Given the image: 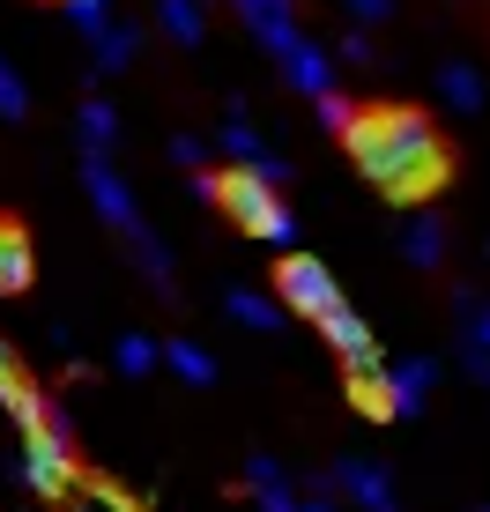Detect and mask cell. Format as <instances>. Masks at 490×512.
Masks as SVG:
<instances>
[{
  "instance_id": "obj_1",
  "label": "cell",
  "mask_w": 490,
  "mask_h": 512,
  "mask_svg": "<svg viewBox=\"0 0 490 512\" xmlns=\"http://www.w3.org/2000/svg\"><path fill=\"white\" fill-rule=\"evenodd\" d=\"M342 149L387 201H431L453 171L446 134L416 104H357V119L342 127Z\"/></svg>"
},
{
  "instance_id": "obj_2",
  "label": "cell",
  "mask_w": 490,
  "mask_h": 512,
  "mask_svg": "<svg viewBox=\"0 0 490 512\" xmlns=\"http://www.w3.org/2000/svg\"><path fill=\"white\" fill-rule=\"evenodd\" d=\"M194 193H201V201H216L223 216L238 223V231H253L260 245H275V253H290V245H297V208L283 201V186H268L253 164L194 171Z\"/></svg>"
},
{
  "instance_id": "obj_3",
  "label": "cell",
  "mask_w": 490,
  "mask_h": 512,
  "mask_svg": "<svg viewBox=\"0 0 490 512\" xmlns=\"http://www.w3.org/2000/svg\"><path fill=\"white\" fill-rule=\"evenodd\" d=\"M15 475H23L30 498H67L75 490V431H67L60 416H38L23 423V453H15Z\"/></svg>"
},
{
  "instance_id": "obj_4",
  "label": "cell",
  "mask_w": 490,
  "mask_h": 512,
  "mask_svg": "<svg viewBox=\"0 0 490 512\" xmlns=\"http://www.w3.org/2000/svg\"><path fill=\"white\" fill-rule=\"evenodd\" d=\"M357 409L364 416H424L431 409V386H439V364L431 357H394L379 372H357Z\"/></svg>"
},
{
  "instance_id": "obj_5",
  "label": "cell",
  "mask_w": 490,
  "mask_h": 512,
  "mask_svg": "<svg viewBox=\"0 0 490 512\" xmlns=\"http://www.w3.org/2000/svg\"><path fill=\"white\" fill-rule=\"evenodd\" d=\"M82 193H90V208L112 223L119 238H142L149 231L142 208H134V193H127V179L112 171V149H82Z\"/></svg>"
},
{
  "instance_id": "obj_6",
  "label": "cell",
  "mask_w": 490,
  "mask_h": 512,
  "mask_svg": "<svg viewBox=\"0 0 490 512\" xmlns=\"http://www.w3.org/2000/svg\"><path fill=\"white\" fill-rule=\"evenodd\" d=\"M275 290H283V312H305V320H320L327 305H342V282L327 260H312V253H283V268H275Z\"/></svg>"
},
{
  "instance_id": "obj_7",
  "label": "cell",
  "mask_w": 490,
  "mask_h": 512,
  "mask_svg": "<svg viewBox=\"0 0 490 512\" xmlns=\"http://www.w3.org/2000/svg\"><path fill=\"white\" fill-rule=\"evenodd\" d=\"M312 327H320V342L342 357V372H349V379H357V372H379V364H387V357H379V342H372V320H364L349 297H342V305H327Z\"/></svg>"
},
{
  "instance_id": "obj_8",
  "label": "cell",
  "mask_w": 490,
  "mask_h": 512,
  "mask_svg": "<svg viewBox=\"0 0 490 512\" xmlns=\"http://www.w3.org/2000/svg\"><path fill=\"white\" fill-rule=\"evenodd\" d=\"M327 483H335V498H349L357 512H401V498H394V475L379 468V461H364V453L335 461V468H327Z\"/></svg>"
},
{
  "instance_id": "obj_9",
  "label": "cell",
  "mask_w": 490,
  "mask_h": 512,
  "mask_svg": "<svg viewBox=\"0 0 490 512\" xmlns=\"http://www.w3.org/2000/svg\"><path fill=\"white\" fill-rule=\"evenodd\" d=\"M275 67H283V82H290L297 97H320L327 82H335V52L312 38V30H297V38H290L283 52H275Z\"/></svg>"
},
{
  "instance_id": "obj_10",
  "label": "cell",
  "mask_w": 490,
  "mask_h": 512,
  "mask_svg": "<svg viewBox=\"0 0 490 512\" xmlns=\"http://www.w3.org/2000/svg\"><path fill=\"white\" fill-rule=\"evenodd\" d=\"M231 8L245 15V30H253L268 52H283L297 30H305V23H297V0H231Z\"/></svg>"
},
{
  "instance_id": "obj_11",
  "label": "cell",
  "mask_w": 490,
  "mask_h": 512,
  "mask_svg": "<svg viewBox=\"0 0 490 512\" xmlns=\"http://www.w3.org/2000/svg\"><path fill=\"white\" fill-rule=\"evenodd\" d=\"M401 260H409V268H439L446 260V223L439 216H409L401 223Z\"/></svg>"
},
{
  "instance_id": "obj_12",
  "label": "cell",
  "mask_w": 490,
  "mask_h": 512,
  "mask_svg": "<svg viewBox=\"0 0 490 512\" xmlns=\"http://www.w3.org/2000/svg\"><path fill=\"white\" fill-rule=\"evenodd\" d=\"M90 45H97V52H90V60H97V75H127V67H134V52H142V30H134V23H104Z\"/></svg>"
},
{
  "instance_id": "obj_13",
  "label": "cell",
  "mask_w": 490,
  "mask_h": 512,
  "mask_svg": "<svg viewBox=\"0 0 490 512\" xmlns=\"http://www.w3.org/2000/svg\"><path fill=\"white\" fill-rule=\"evenodd\" d=\"M30 282H38V253L15 223H0V290H30Z\"/></svg>"
},
{
  "instance_id": "obj_14",
  "label": "cell",
  "mask_w": 490,
  "mask_h": 512,
  "mask_svg": "<svg viewBox=\"0 0 490 512\" xmlns=\"http://www.w3.org/2000/svg\"><path fill=\"white\" fill-rule=\"evenodd\" d=\"M439 97L453 104V112H483V104H490V82H483L468 60H446V67H439Z\"/></svg>"
},
{
  "instance_id": "obj_15",
  "label": "cell",
  "mask_w": 490,
  "mask_h": 512,
  "mask_svg": "<svg viewBox=\"0 0 490 512\" xmlns=\"http://www.w3.org/2000/svg\"><path fill=\"white\" fill-rule=\"evenodd\" d=\"M223 312L253 334H275L283 327V297H260V290H223Z\"/></svg>"
},
{
  "instance_id": "obj_16",
  "label": "cell",
  "mask_w": 490,
  "mask_h": 512,
  "mask_svg": "<svg viewBox=\"0 0 490 512\" xmlns=\"http://www.w3.org/2000/svg\"><path fill=\"white\" fill-rule=\"evenodd\" d=\"M223 156H231V164H260V156H268V141L245 119V104H223Z\"/></svg>"
},
{
  "instance_id": "obj_17",
  "label": "cell",
  "mask_w": 490,
  "mask_h": 512,
  "mask_svg": "<svg viewBox=\"0 0 490 512\" xmlns=\"http://www.w3.org/2000/svg\"><path fill=\"white\" fill-rule=\"evenodd\" d=\"M164 364H171L186 386H216V357H208L194 334H171V342H164Z\"/></svg>"
},
{
  "instance_id": "obj_18",
  "label": "cell",
  "mask_w": 490,
  "mask_h": 512,
  "mask_svg": "<svg viewBox=\"0 0 490 512\" xmlns=\"http://www.w3.org/2000/svg\"><path fill=\"white\" fill-rule=\"evenodd\" d=\"M156 23H164V38H171V45H201L208 8H201V0H156Z\"/></svg>"
},
{
  "instance_id": "obj_19",
  "label": "cell",
  "mask_w": 490,
  "mask_h": 512,
  "mask_svg": "<svg viewBox=\"0 0 490 512\" xmlns=\"http://www.w3.org/2000/svg\"><path fill=\"white\" fill-rule=\"evenodd\" d=\"M75 134H82V149H112L119 141V112L104 97H82L75 104Z\"/></svg>"
},
{
  "instance_id": "obj_20",
  "label": "cell",
  "mask_w": 490,
  "mask_h": 512,
  "mask_svg": "<svg viewBox=\"0 0 490 512\" xmlns=\"http://www.w3.org/2000/svg\"><path fill=\"white\" fill-rule=\"evenodd\" d=\"M164 364V342H149V334H119L112 342V372L119 379H142V372H156Z\"/></svg>"
},
{
  "instance_id": "obj_21",
  "label": "cell",
  "mask_w": 490,
  "mask_h": 512,
  "mask_svg": "<svg viewBox=\"0 0 490 512\" xmlns=\"http://www.w3.org/2000/svg\"><path fill=\"white\" fill-rule=\"evenodd\" d=\"M453 320H461V342H476L483 357H490V305L476 290H453Z\"/></svg>"
},
{
  "instance_id": "obj_22",
  "label": "cell",
  "mask_w": 490,
  "mask_h": 512,
  "mask_svg": "<svg viewBox=\"0 0 490 512\" xmlns=\"http://www.w3.org/2000/svg\"><path fill=\"white\" fill-rule=\"evenodd\" d=\"M134 245V260H142V275L156 282V290H171V253L156 245V231H142V238H127Z\"/></svg>"
},
{
  "instance_id": "obj_23",
  "label": "cell",
  "mask_w": 490,
  "mask_h": 512,
  "mask_svg": "<svg viewBox=\"0 0 490 512\" xmlns=\"http://www.w3.org/2000/svg\"><path fill=\"white\" fill-rule=\"evenodd\" d=\"M312 119H320V127H327V134H342V127H349V119H357V104H349V97L335 90V82H327V90H320V97H312Z\"/></svg>"
},
{
  "instance_id": "obj_24",
  "label": "cell",
  "mask_w": 490,
  "mask_h": 512,
  "mask_svg": "<svg viewBox=\"0 0 490 512\" xmlns=\"http://www.w3.org/2000/svg\"><path fill=\"white\" fill-rule=\"evenodd\" d=\"M0 119H30V82L0 60Z\"/></svg>"
},
{
  "instance_id": "obj_25",
  "label": "cell",
  "mask_w": 490,
  "mask_h": 512,
  "mask_svg": "<svg viewBox=\"0 0 490 512\" xmlns=\"http://www.w3.org/2000/svg\"><path fill=\"white\" fill-rule=\"evenodd\" d=\"M253 498H260V512H305V490H290V475H275V483H260Z\"/></svg>"
},
{
  "instance_id": "obj_26",
  "label": "cell",
  "mask_w": 490,
  "mask_h": 512,
  "mask_svg": "<svg viewBox=\"0 0 490 512\" xmlns=\"http://www.w3.org/2000/svg\"><path fill=\"white\" fill-rule=\"evenodd\" d=\"M335 67H372V30H364V23L335 45Z\"/></svg>"
},
{
  "instance_id": "obj_27",
  "label": "cell",
  "mask_w": 490,
  "mask_h": 512,
  "mask_svg": "<svg viewBox=\"0 0 490 512\" xmlns=\"http://www.w3.org/2000/svg\"><path fill=\"white\" fill-rule=\"evenodd\" d=\"M171 164L201 171V164H208V141H201V134H171Z\"/></svg>"
},
{
  "instance_id": "obj_28",
  "label": "cell",
  "mask_w": 490,
  "mask_h": 512,
  "mask_svg": "<svg viewBox=\"0 0 490 512\" xmlns=\"http://www.w3.org/2000/svg\"><path fill=\"white\" fill-rule=\"evenodd\" d=\"M342 8H349V23H387L394 0H342Z\"/></svg>"
},
{
  "instance_id": "obj_29",
  "label": "cell",
  "mask_w": 490,
  "mask_h": 512,
  "mask_svg": "<svg viewBox=\"0 0 490 512\" xmlns=\"http://www.w3.org/2000/svg\"><path fill=\"white\" fill-rule=\"evenodd\" d=\"M461 372H468V379H476V386H490V357H483V349H476V342H461Z\"/></svg>"
},
{
  "instance_id": "obj_30",
  "label": "cell",
  "mask_w": 490,
  "mask_h": 512,
  "mask_svg": "<svg viewBox=\"0 0 490 512\" xmlns=\"http://www.w3.org/2000/svg\"><path fill=\"white\" fill-rule=\"evenodd\" d=\"M253 171H260V179H268V186H290V164H283V156H275V149H268V156H260V164H253Z\"/></svg>"
},
{
  "instance_id": "obj_31",
  "label": "cell",
  "mask_w": 490,
  "mask_h": 512,
  "mask_svg": "<svg viewBox=\"0 0 490 512\" xmlns=\"http://www.w3.org/2000/svg\"><path fill=\"white\" fill-rule=\"evenodd\" d=\"M8 372H15V349L0 342V394H8Z\"/></svg>"
},
{
  "instance_id": "obj_32",
  "label": "cell",
  "mask_w": 490,
  "mask_h": 512,
  "mask_svg": "<svg viewBox=\"0 0 490 512\" xmlns=\"http://www.w3.org/2000/svg\"><path fill=\"white\" fill-rule=\"evenodd\" d=\"M483 512H490V505H483Z\"/></svg>"
},
{
  "instance_id": "obj_33",
  "label": "cell",
  "mask_w": 490,
  "mask_h": 512,
  "mask_svg": "<svg viewBox=\"0 0 490 512\" xmlns=\"http://www.w3.org/2000/svg\"><path fill=\"white\" fill-rule=\"evenodd\" d=\"M483 245H490V238H483Z\"/></svg>"
}]
</instances>
